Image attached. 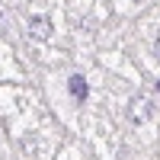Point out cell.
<instances>
[{"instance_id":"cell-1","label":"cell","mask_w":160,"mask_h":160,"mask_svg":"<svg viewBox=\"0 0 160 160\" xmlns=\"http://www.w3.org/2000/svg\"><path fill=\"white\" fill-rule=\"evenodd\" d=\"M154 112H157V106H154L151 93H138V96L128 102V122L131 125H148L154 118Z\"/></svg>"},{"instance_id":"cell-2","label":"cell","mask_w":160,"mask_h":160,"mask_svg":"<svg viewBox=\"0 0 160 160\" xmlns=\"http://www.w3.org/2000/svg\"><path fill=\"white\" fill-rule=\"evenodd\" d=\"M26 32H29V38H35V42H48L51 38V19L48 16H29Z\"/></svg>"},{"instance_id":"cell-3","label":"cell","mask_w":160,"mask_h":160,"mask_svg":"<svg viewBox=\"0 0 160 160\" xmlns=\"http://www.w3.org/2000/svg\"><path fill=\"white\" fill-rule=\"evenodd\" d=\"M68 90H71V96H74L77 102H83V99H87V93H90V87H87V77L74 74V77L68 80Z\"/></svg>"},{"instance_id":"cell-4","label":"cell","mask_w":160,"mask_h":160,"mask_svg":"<svg viewBox=\"0 0 160 160\" xmlns=\"http://www.w3.org/2000/svg\"><path fill=\"white\" fill-rule=\"evenodd\" d=\"M154 51H157V58H160V32H157V38H154Z\"/></svg>"},{"instance_id":"cell-5","label":"cell","mask_w":160,"mask_h":160,"mask_svg":"<svg viewBox=\"0 0 160 160\" xmlns=\"http://www.w3.org/2000/svg\"><path fill=\"white\" fill-rule=\"evenodd\" d=\"M135 3H144V0H135Z\"/></svg>"},{"instance_id":"cell-6","label":"cell","mask_w":160,"mask_h":160,"mask_svg":"<svg viewBox=\"0 0 160 160\" xmlns=\"http://www.w3.org/2000/svg\"><path fill=\"white\" fill-rule=\"evenodd\" d=\"M157 90H160V83H157Z\"/></svg>"}]
</instances>
